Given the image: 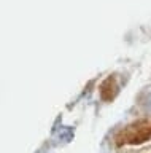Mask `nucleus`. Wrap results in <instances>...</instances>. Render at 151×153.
Returning a JSON list of instances; mask_svg holds the SVG:
<instances>
[{
  "label": "nucleus",
  "instance_id": "f03ea898",
  "mask_svg": "<svg viewBox=\"0 0 151 153\" xmlns=\"http://www.w3.org/2000/svg\"><path fill=\"white\" fill-rule=\"evenodd\" d=\"M148 108L151 110V97H150V100H148Z\"/></svg>",
  "mask_w": 151,
  "mask_h": 153
},
{
  "label": "nucleus",
  "instance_id": "f257e3e1",
  "mask_svg": "<svg viewBox=\"0 0 151 153\" xmlns=\"http://www.w3.org/2000/svg\"><path fill=\"white\" fill-rule=\"evenodd\" d=\"M151 137V121L143 120L122 131V142H141Z\"/></svg>",
  "mask_w": 151,
  "mask_h": 153
}]
</instances>
